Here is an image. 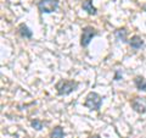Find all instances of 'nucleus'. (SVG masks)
Segmentation results:
<instances>
[{"instance_id":"f257e3e1","label":"nucleus","mask_w":146,"mask_h":138,"mask_svg":"<svg viewBox=\"0 0 146 138\" xmlns=\"http://www.w3.org/2000/svg\"><path fill=\"white\" fill-rule=\"evenodd\" d=\"M77 87H78V82L72 81V80H61L56 83V89L58 95L71 94L73 90L77 89Z\"/></svg>"},{"instance_id":"f03ea898","label":"nucleus","mask_w":146,"mask_h":138,"mask_svg":"<svg viewBox=\"0 0 146 138\" xmlns=\"http://www.w3.org/2000/svg\"><path fill=\"white\" fill-rule=\"evenodd\" d=\"M84 104H85V107L89 108L90 110H95V111H98V110H100V108H101L102 98L98 93L91 92V93H89L88 96H86Z\"/></svg>"},{"instance_id":"7ed1b4c3","label":"nucleus","mask_w":146,"mask_h":138,"mask_svg":"<svg viewBox=\"0 0 146 138\" xmlns=\"http://www.w3.org/2000/svg\"><path fill=\"white\" fill-rule=\"evenodd\" d=\"M58 7V0H39L38 9L42 13H51Z\"/></svg>"},{"instance_id":"20e7f679","label":"nucleus","mask_w":146,"mask_h":138,"mask_svg":"<svg viewBox=\"0 0 146 138\" xmlns=\"http://www.w3.org/2000/svg\"><path fill=\"white\" fill-rule=\"evenodd\" d=\"M98 34V32L95 28H93L91 26H86L83 28V31H82V38H80V44L82 47H88L89 43L91 42V39L94 38L95 36Z\"/></svg>"},{"instance_id":"39448f33","label":"nucleus","mask_w":146,"mask_h":138,"mask_svg":"<svg viewBox=\"0 0 146 138\" xmlns=\"http://www.w3.org/2000/svg\"><path fill=\"white\" fill-rule=\"evenodd\" d=\"M130 105L136 113L139 114H145L146 113V98H141V96H135L134 99H131Z\"/></svg>"},{"instance_id":"423d86ee","label":"nucleus","mask_w":146,"mask_h":138,"mask_svg":"<svg viewBox=\"0 0 146 138\" xmlns=\"http://www.w3.org/2000/svg\"><path fill=\"white\" fill-rule=\"evenodd\" d=\"M82 7H83V10L88 12L89 15H95V13H96V7L93 5L91 0H84L83 4H82Z\"/></svg>"},{"instance_id":"0eeeda50","label":"nucleus","mask_w":146,"mask_h":138,"mask_svg":"<svg viewBox=\"0 0 146 138\" xmlns=\"http://www.w3.org/2000/svg\"><path fill=\"white\" fill-rule=\"evenodd\" d=\"M129 45L133 49L138 50V49H140L144 45V40L141 39L139 36H134V37H131V39L129 40Z\"/></svg>"},{"instance_id":"6e6552de","label":"nucleus","mask_w":146,"mask_h":138,"mask_svg":"<svg viewBox=\"0 0 146 138\" xmlns=\"http://www.w3.org/2000/svg\"><path fill=\"white\" fill-rule=\"evenodd\" d=\"M134 83H135V87L139 90H145L146 92V80H145L144 77H141V76L135 77Z\"/></svg>"},{"instance_id":"1a4fd4ad","label":"nucleus","mask_w":146,"mask_h":138,"mask_svg":"<svg viewBox=\"0 0 146 138\" xmlns=\"http://www.w3.org/2000/svg\"><path fill=\"white\" fill-rule=\"evenodd\" d=\"M18 31H20V34L23 37V38H32V36H33V32H32L26 25H21Z\"/></svg>"},{"instance_id":"9d476101","label":"nucleus","mask_w":146,"mask_h":138,"mask_svg":"<svg viewBox=\"0 0 146 138\" xmlns=\"http://www.w3.org/2000/svg\"><path fill=\"white\" fill-rule=\"evenodd\" d=\"M115 37L117 38V40L125 43V42H127V31H125V28L117 29V31L115 32Z\"/></svg>"},{"instance_id":"9b49d317","label":"nucleus","mask_w":146,"mask_h":138,"mask_svg":"<svg viewBox=\"0 0 146 138\" xmlns=\"http://www.w3.org/2000/svg\"><path fill=\"white\" fill-rule=\"evenodd\" d=\"M63 137H65V132H63L62 127L60 126L55 127L51 131V133H50V138H63Z\"/></svg>"},{"instance_id":"f8f14e48","label":"nucleus","mask_w":146,"mask_h":138,"mask_svg":"<svg viewBox=\"0 0 146 138\" xmlns=\"http://www.w3.org/2000/svg\"><path fill=\"white\" fill-rule=\"evenodd\" d=\"M31 125H32V127H33V128H35L36 131H40L43 128V122L40 120H36V119L31 122Z\"/></svg>"},{"instance_id":"ddd939ff","label":"nucleus","mask_w":146,"mask_h":138,"mask_svg":"<svg viewBox=\"0 0 146 138\" xmlns=\"http://www.w3.org/2000/svg\"><path fill=\"white\" fill-rule=\"evenodd\" d=\"M121 76H122V75H121V71H119V70H118V71L116 72V76H115V80H116V81H119V80H121Z\"/></svg>"}]
</instances>
